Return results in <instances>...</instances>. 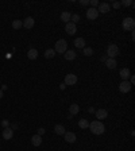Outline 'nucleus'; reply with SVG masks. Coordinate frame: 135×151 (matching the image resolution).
I'll return each mask as SVG.
<instances>
[{
    "label": "nucleus",
    "mask_w": 135,
    "mask_h": 151,
    "mask_svg": "<svg viewBox=\"0 0 135 151\" xmlns=\"http://www.w3.org/2000/svg\"><path fill=\"white\" fill-rule=\"evenodd\" d=\"M1 125H3V128H8V127H10V121H8V120H3V121H1Z\"/></svg>",
    "instance_id": "obj_30"
},
{
    "label": "nucleus",
    "mask_w": 135,
    "mask_h": 151,
    "mask_svg": "<svg viewBox=\"0 0 135 151\" xmlns=\"http://www.w3.org/2000/svg\"><path fill=\"white\" fill-rule=\"evenodd\" d=\"M64 138H65V140L68 142V143H74L76 142V134L74 132H72V131H66L65 134H64Z\"/></svg>",
    "instance_id": "obj_9"
},
{
    "label": "nucleus",
    "mask_w": 135,
    "mask_h": 151,
    "mask_svg": "<svg viewBox=\"0 0 135 151\" xmlns=\"http://www.w3.org/2000/svg\"><path fill=\"white\" fill-rule=\"evenodd\" d=\"M89 4L92 5V8H96V7H99V1L97 0H89Z\"/></svg>",
    "instance_id": "obj_29"
},
{
    "label": "nucleus",
    "mask_w": 135,
    "mask_h": 151,
    "mask_svg": "<svg viewBox=\"0 0 135 151\" xmlns=\"http://www.w3.org/2000/svg\"><path fill=\"white\" fill-rule=\"evenodd\" d=\"M87 18H88L89 20H96V19L99 18V11L96 10V8H89V10H87Z\"/></svg>",
    "instance_id": "obj_8"
},
{
    "label": "nucleus",
    "mask_w": 135,
    "mask_h": 151,
    "mask_svg": "<svg viewBox=\"0 0 135 151\" xmlns=\"http://www.w3.org/2000/svg\"><path fill=\"white\" fill-rule=\"evenodd\" d=\"M116 65H118V63H116V59H115V58H107V59H105V66L108 69H115Z\"/></svg>",
    "instance_id": "obj_16"
},
{
    "label": "nucleus",
    "mask_w": 135,
    "mask_h": 151,
    "mask_svg": "<svg viewBox=\"0 0 135 151\" xmlns=\"http://www.w3.org/2000/svg\"><path fill=\"white\" fill-rule=\"evenodd\" d=\"M64 57H65L66 61H73V59H76V57H77V53L73 51V50H66V51L64 53Z\"/></svg>",
    "instance_id": "obj_15"
},
{
    "label": "nucleus",
    "mask_w": 135,
    "mask_h": 151,
    "mask_svg": "<svg viewBox=\"0 0 135 151\" xmlns=\"http://www.w3.org/2000/svg\"><path fill=\"white\" fill-rule=\"evenodd\" d=\"M16 128H18V124H16V123H14V124L11 125V130H16Z\"/></svg>",
    "instance_id": "obj_34"
},
{
    "label": "nucleus",
    "mask_w": 135,
    "mask_h": 151,
    "mask_svg": "<svg viewBox=\"0 0 135 151\" xmlns=\"http://www.w3.org/2000/svg\"><path fill=\"white\" fill-rule=\"evenodd\" d=\"M122 27L124 31H134V27H135V22L132 18H126L122 22Z\"/></svg>",
    "instance_id": "obj_3"
},
{
    "label": "nucleus",
    "mask_w": 135,
    "mask_h": 151,
    "mask_svg": "<svg viewBox=\"0 0 135 151\" xmlns=\"http://www.w3.org/2000/svg\"><path fill=\"white\" fill-rule=\"evenodd\" d=\"M112 7L118 10V8H119V7H120V1H114V3H112Z\"/></svg>",
    "instance_id": "obj_32"
},
{
    "label": "nucleus",
    "mask_w": 135,
    "mask_h": 151,
    "mask_svg": "<svg viewBox=\"0 0 135 151\" xmlns=\"http://www.w3.org/2000/svg\"><path fill=\"white\" fill-rule=\"evenodd\" d=\"M78 112H80V107H78V104H72V105H70V108H69V113L72 115V116L77 115Z\"/></svg>",
    "instance_id": "obj_21"
},
{
    "label": "nucleus",
    "mask_w": 135,
    "mask_h": 151,
    "mask_svg": "<svg viewBox=\"0 0 135 151\" xmlns=\"http://www.w3.org/2000/svg\"><path fill=\"white\" fill-rule=\"evenodd\" d=\"M132 3H134L132 0H122V1H120V5H124V7H131V5H132Z\"/></svg>",
    "instance_id": "obj_27"
},
{
    "label": "nucleus",
    "mask_w": 135,
    "mask_h": 151,
    "mask_svg": "<svg viewBox=\"0 0 135 151\" xmlns=\"http://www.w3.org/2000/svg\"><path fill=\"white\" fill-rule=\"evenodd\" d=\"M84 55H87V57H91L92 54H93V49L92 47H84Z\"/></svg>",
    "instance_id": "obj_26"
},
{
    "label": "nucleus",
    "mask_w": 135,
    "mask_h": 151,
    "mask_svg": "<svg viewBox=\"0 0 135 151\" xmlns=\"http://www.w3.org/2000/svg\"><path fill=\"white\" fill-rule=\"evenodd\" d=\"M88 128L95 135H101V134H104V131H105V127H104V124L100 120H93L92 123H89Z\"/></svg>",
    "instance_id": "obj_1"
},
{
    "label": "nucleus",
    "mask_w": 135,
    "mask_h": 151,
    "mask_svg": "<svg viewBox=\"0 0 135 151\" xmlns=\"http://www.w3.org/2000/svg\"><path fill=\"white\" fill-rule=\"evenodd\" d=\"M43 55H45V58H54L56 57V51H54L53 49H47Z\"/></svg>",
    "instance_id": "obj_25"
},
{
    "label": "nucleus",
    "mask_w": 135,
    "mask_h": 151,
    "mask_svg": "<svg viewBox=\"0 0 135 151\" xmlns=\"http://www.w3.org/2000/svg\"><path fill=\"white\" fill-rule=\"evenodd\" d=\"M88 112H89V113H95V109H93V108H92V107H91V108H89V109H88Z\"/></svg>",
    "instance_id": "obj_36"
},
{
    "label": "nucleus",
    "mask_w": 135,
    "mask_h": 151,
    "mask_svg": "<svg viewBox=\"0 0 135 151\" xmlns=\"http://www.w3.org/2000/svg\"><path fill=\"white\" fill-rule=\"evenodd\" d=\"M12 136H14V130H11L10 127L3 130V139H4V140H11Z\"/></svg>",
    "instance_id": "obj_13"
},
{
    "label": "nucleus",
    "mask_w": 135,
    "mask_h": 151,
    "mask_svg": "<svg viewBox=\"0 0 135 151\" xmlns=\"http://www.w3.org/2000/svg\"><path fill=\"white\" fill-rule=\"evenodd\" d=\"M70 16H72V14L70 12H68V11H65V12H62L61 14V20L62 22H70Z\"/></svg>",
    "instance_id": "obj_24"
},
{
    "label": "nucleus",
    "mask_w": 135,
    "mask_h": 151,
    "mask_svg": "<svg viewBox=\"0 0 135 151\" xmlns=\"http://www.w3.org/2000/svg\"><path fill=\"white\" fill-rule=\"evenodd\" d=\"M78 20H80V15H77V14H74V15L70 16V22H72V23H74V24H76Z\"/></svg>",
    "instance_id": "obj_28"
},
{
    "label": "nucleus",
    "mask_w": 135,
    "mask_h": 151,
    "mask_svg": "<svg viewBox=\"0 0 135 151\" xmlns=\"http://www.w3.org/2000/svg\"><path fill=\"white\" fill-rule=\"evenodd\" d=\"M34 24H35V20H34V18H26L24 20H23V27L24 28H27V30H30V28H32L34 27Z\"/></svg>",
    "instance_id": "obj_12"
},
{
    "label": "nucleus",
    "mask_w": 135,
    "mask_h": 151,
    "mask_svg": "<svg viewBox=\"0 0 135 151\" xmlns=\"http://www.w3.org/2000/svg\"><path fill=\"white\" fill-rule=\"evenodd\" d=\"M66 50H68V42L65 41V39H58L57 43H56V49H54V51L60 53V54H64Z\"/></svg>",
    "instance_id": "obj_2"
},
{
    "label": "nucleus",
    "mask_w": 135,
    "mask_h": 151,
    "mask_svg": "<svg viewBox=\"0 0 135 151\" xmlns=\"http://www.w3.org/2000/svg\"><path fill=\"white\" fill-rule=\"evenodd\" d=\"M7 88H8L7 85H1V90H3V92H4V90H7Z\"/></svg>",
    "instance_id": "obj_35"
},
{
    "label": "nucleus",
    "mask_w": 135,
    "mask_h": 151,
    "mask_svg": "<svg viewBox=\"0 0 135 151\" xmlns=\"http://www.w3.org/2000/svg\"><path fill=\"white\" fill-rule=\"evenodd\" d=\"M95 115H96V119L103 120V119H107V116H108V112H107V109H103V108H100V109H97L96 112H95Z\"/></svg>",
    "instance_id": "obj_14"
},
{
    "label": "nucleus",
    "mask_w": 135,
    "mask_h": 151,
    "mask_svg": "<svg viewBox=\"0 0 135 151\" xmlns=\"http://www.w3.org/2000/svg\"><path fill=\"white\" fill-rule=\"evenodd\" d=\"M107 55H108V58H116L119 55V47L116 46L115 43L108 45V47H107Z\"/></svg>",
    "instance_id": "obj_4"
},
{
    "label": "nucleus",
    "mask_w": 135,
    "mask_h": 151,
    "mask_svg": "<svg viewBox=\"0 0 135 151\" xmlns=\"http://www.w3.org/2000/svg\"><path fill=\"white\" fill-rule=\"evenodd\" d=\"M54 132H56L57 135H64L66 131H65V127H64L62 124H57L54 127Z\"/></svg>",
    "instance_id": "obj_20"
},
{
    "label": "nucleus",
    "mask_w": 135,
    "mask_h": 151,
    "mask_svg": "<svg viewBox=\"0 0 135 151\" xmlns=\"http://www.w3.org/2000/svg\"><path fill=\"white\" fill-rule=\"evenodd\" d=\"M45 132H46V131H45V128H38V134H36V135L42 136L43 134H45Z\"/></svg>",
    "instance_id": "obj_31"
},
{
    "label": "nucleus",
    "mask_w": 135,
    "mask_h": 151,
    "mask_svg": "<svg viewBox=\"0 0 135 151\" xmlns=\"http://www.w3.org/2000/svg\"><path fill=\"white\" fill-rule=\"evenodd\" d=\"M73 43H74V46L77 47V49H84V47H85V41H84V38H76Z\"/></svg>",
    "instance_id": "obj_19"
},
{
    "label": "nucleus",
    "mask_w": 135,
    "mask_h": 151,
    "mask_svg": "<svg viewBox=\"0 0 135 151\" xmlns=\"http://www.w3.org/2000/svg\"><path fill=\"white\" fill-rule=\"evenodd\" d=\"M77 81H78V78H77L76 74L69 73V74L65 76V81H64V84H65L66 86H68V85H69V86H73V85H76V84H77Z\"/></svg>",
    "instance_id": "obj_5"
},
{
    "label": "nucleus",
    "mask_w": 135,
    "mask_h": 151,
    "mask_svg": "<svg viewBox=\"0 0 135 151\" xmlns=\"http://www.w3.org/2000/svg\"><path fill=\"white\" fill-rule=\"evenodd\" d=\"M22 27H23V22L22 20L16 19V20L12 22V28H14V30H21Z\"/></svg>",
    "instance_id": "obj_23"
},
{
    "label": "nucleus",
    "mask_w": 135,
    "mask_h": 151,
    "mask_svg": "<svg viewBox=\"0 0 135 151\" xmlns=\"http://www.w3.org/2000/svg\"><path fill=\"white\" fill-rule=\"evenodd\" d=\"M3 94H4V93H3V90H1V89H0V100L3 99Z\"/></svg>",
    "instance_id": "obj_38"
},
{
    "label": "nucleus",
    "mask_w": 135,
    "mask_h": 151,
    "mask_svg": "<svg viewBox=\"0 0 135 151\" xmlns=\"http://www.w3.org/2000/svg\"><path fill=\"white\" fill-rule=\"evenodd\" d=\"M27 57H28V59H31V61L36 59V58H38V50H36V49H30V50L27 51Z\"/></svg>",
    "instance_id": "obj_17"
},
{
    "label": "nucleus",
    "mask_w": 135,
    "mask_h": 151,
    "mask_svg": "<svg viewBox=\"0 0 135 151\" xmlns=\"http://www.w3.org/2000/svg\"><path fill=\"white\" fill-rule=\"evenodd\" d=\"M131 88H132V85L128 81H122L119 84V92H122V93H128Z\"/></svg>",
    "instance_id": "obj_7"
},
{
    "label": "nucleus",
    "mask_w": 135,
    "mask_h": 151,
    "mask_svg": "<svg viewBox=\"0 0 135 151\" xmlns=\"http://www.w3.org/2000/svg\"><path fill=\"white\" fill-rule=\"evenodd\" d=\"M80 4L85 7V5H88V4H89V0H80Z\"/></svg>",
    "instance_id": "obj_33"
},
{
    "label": "nucleus",
    "mask_w": 135,
    "mask_h": 151,
    "mask_svg": "<svg viewBox=\"0 0 135 151\" xmlns=\"http://www.w3.org/2000/svg\"><path fill=\"white\" fill-rule=\"evenodd\" d=\"M65 31H66V34H69V35H74V34L77 32V26H76L74 23H72V22H68L66 24H65Z\"/></svg>",
    "instance_id": "obj_6"
},
{
    "label": "nucleus",
    "mask_w": 135,
    "mask_h": 151,
    "mask_svg": "<svg viewBox=\"0 0 135 151\" xmlns=\"http://www.w3.org/2000/svg\"><path fill=\"white\" fill-rule=\"evenodd\" d=\"M96 10L99 11V14L100 12H101V14H107V12H109V10H111V5H109L108 3H99V7H97Z\"/></svg>",
    "instance_id": "obj_10"
},
{
    "label": "nucleus",
    "mask_w": 135,
    "mask_h": 151,
    "mask_svg": "<svg viewBox=\"0 0 135 151\" xmlns=\"http://www.w3.org/2000/svg\"><path fill=\"white\" fill-rule=\"evenodd\" d=\"M60 88H61V89H62V90H64V89L66 88V85H65V84H61V85H60Z\"/></svg>",
    "instance_id": "obj_37"
},
{
    "label": "nucleus",
    "mask_w": 135,
    "mask_h": 151,
    "mask_svg": "<svg viewBox=\"0 0 135 151\" xmlns=\"http://www.w3.org/2000/svg\"><path fill=\"white\" fill-rule=\"evenodd\" d=\"M119 76L122 77V80H123V81H128V78H130V76H131V73H130V69H127V68L120 69Z\"/></svg>",
    "instance_id": "obj_11"
},
{
    "label": "nucleus",
    "mask_w": 135,
    "mask_h": 151,
    "mask_svg": "<svg viewBox=\"0 0 135 151\" xmlns=\"http://www.w3.org/2000/svg\"><path fill=\"white\" fill-rule=\"evenodd\" d=\"M31 144H32V146H35V147L41 146V144H42V136L34 135V136L31 138Z\"/></svg>",
    "instance_id": "obj_18"
},
{
    "label": "nucleus",
    "mask_w": 135,
    "mask_h": 151,
    "mask_svg": "<svg viewBox=\"0 0 135 151\" xmlns=\"http://www.w3.org/2000/svg\"><path fill=\"white\" fill-rule=\"evenodd\" d=\"M78 127L83 128V130H85V128H88L89 127V121L87 119H80L78 120Z\"/></svg>",
    "instance_id": "obj_22"
}]
</instances>
